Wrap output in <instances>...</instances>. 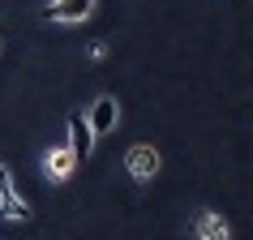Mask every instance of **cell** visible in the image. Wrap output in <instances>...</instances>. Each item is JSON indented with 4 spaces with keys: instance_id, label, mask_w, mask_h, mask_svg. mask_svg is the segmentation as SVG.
Masks as SVG:
<instances>
[{
    "instance_id": "obj_1",
    "label": "cell",
    "mask_w": 253,
    "mask_h": 240,
    "mask_svg": "<svg viewBox=\"0 0 253 240\" xmlns=\"http://www.w3.org/2000/svg\"><path fill=\"white\" fill-rule=\"evenodd\" d=\"M0 219H9V223H30L35 219V210H30V201L17 193L13 185V172L0 163Z\"/></svg>"
},
{
    "instance_id": "obj_2",
    "label": "cell",
    "mask_w": 253,
    "mask_h": 240,
    "mask_svg": "<svg viewBox=\"0 0 253 240\" xmlns=\"http://www.w3.org/2000/svg\"><path fill=\"white\" fill-rule=\"evenodd\" d=\"M159 167H163L159 150H155V146H146V142H137V146H129V150H125V172L133 176L137 185H150V180L159 176Z\"/></svg>"
},
{
    "instance_id": "obj_3",
    "label": "cell",
    "mask_w": 253,
    "mask_h": 240,
    "mask_svg": "<svg viewBox=\"0 0 253 240\" xmlns=\"http://www.w3.org/2000/svg\"><path fill=\"white\" fill-rule=\"evenodd\" d=\"M86 120H90L94 142H99V137H107V133L120 124V107H116V99H112V94H99V99L90 103V112H86Z\"/></svg>"
},
{
    "instance_id": "obj_4",
    "label": "cell",
    "mask_w": 253,
    "mask_h": 240,
    "mask_svg": "<svg viewBox=\"0 0 253 240\" xmlns=\"http://www.w3.org/2000/svg\"><path fill=\"white\" fill-rule=\"evenodd\" d=\"M94 4H99V0H52L43 13H47V22H56V26H78V22H86V17L94 13Z\"/></svg>"
},
{
    "instance_id": "obj_5",
    "label": "cell",
    "mask_w": 253,
    "mask_h": 240,
    "mask_svg": "<svg viewBox=\"0 0 253 240\" xmlns=\"http://www.w3.org/2000/svg\"><path fill=\"white\" fill-rule=\"evenodd\" d=\"M78 163H82V159H78L69 146H47V155H43V172H47V180L65 185V180H73Z\"/></svg>"
},
{
    "instance_id": "obj_6",
    "label": "cell",
    "mask_w": 253,
    "mask_h": 240,
    "mask_svg": "<svg viewBox=\"0 0 253 240\" xmlns=\"http://www.w3.org/2000/svg\"><path fill=\"white\" fill-rule=\"evenodd\" d=\"M65 129H69V142H65V146L73 150L78 159H90V150H94V133H90V120L82 116V112H69Z\"/></svg>"
},
{
    "instance_id": "obj_7",
    "label": "cell",
    "mask_w": 253,
    "mask_h": 240,
    "mask_svg": "<svg viewBox=\"0 0 253 240\" xmlns=\"http://www.w3.org/2000/svg\"><path fill=\"white\" fill-rule=\"evenodd\" d=\"M193 236L198 240H232V223L219 210H198L193 214Z\"/></svg>"
},
{
    "instance_id": "obj_8",
    "label": "cell",
    "mask_w": 253,
    "mask_h": 240,
    "mask_svg": "<svg viewBox=\"0 0 253 240\" xmlns=\"http://www.w3.org/2000/svg\"><path fill=\"white\" fill-rule=\"evenodd\" d=\"M94 60V65H99V60H107V43H90V52H86Z\"/></svg>"
}]
</instances>
